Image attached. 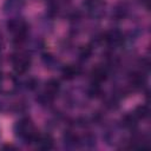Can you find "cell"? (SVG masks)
<instances>
[{
	"mask_svg": "<svg viewBox=\"0 0 151 151\" xmlns=\"http://www.w3.org/2000/svg\"><path fill=\"white\" fill-rule=\"evenodd\" d=\"M60 90V84L57 79H50L46 84H45V90L41 94V99L44 103L46 101H51L59 92Z\"/></svg>",
	"mask_w": 151,
	"mask_h": 151,
	"instance_id": "obj_5",
	"label": "cell"
},
{
	"mask_svg": "<svg viewBox=\"0 0 151 151\" xmlns=\"http://www.w3.org/2000/svg\"><path fill=\"white\" fill-rule=\"evenodd\" d=\"M123 40H124L123 34H122L118 29L110 31V32H107V33L105 34V41H106L109 45H111V46L117 47V46H119V45L123 44Z\"/></svg>",
	"mask_w": 151,
	"mask_h": 151,
	"instance_id": "obj_7",
	"label": "cell"
},
{
	"mask_svg": "<svg viewBox=\"0 0 151 151\" xmlns=\"http://www.w3.org/2000/svg\"><path fill=\"white\" fill-rule=\"evenodd\" d=\"M149 107L146 106V105H139V106H137L136 107V110H134V112H133V114L137 117V118H142V119H144V118H146L147 116H149Z\"/></svg>",
	"mask_w": 151,
	"mask_h": 151,
	"instance_id": "obj_12",
	"label": "cell"
},
{
	"mask_svg": "<svg viewBox=\"0 0 151 151\" xmlns=\"http://www.w3.org/2000/svg\"><path fill=\"white\" fill-rule=\"evenodd\" d=\"M91 48L88 47V46H86L85 48H83V51H81V53H80V57L83 58V59H86V58H88L90 55H91Z\"/></svg>",
	"mask_w": 151,
	"mask_h": 151,
	"instance_id": "obj_13",
	"label": "cell"
},
{
	"mask_svg": "<svg viewBox=\"0 0 151 151\" xmlns=\"http://www.w3.org/2000/svg\"><path fill=\"white\" fill-rule=\"evenodd\" d=\"M91 77H92V80H93V84H99L101 81H104L107 77V72L104 67H96L92 70V73H91Z\"/></svg>",
	"mask_w": 151,
	"mask_h": 151,
	"instance_id": "obj_10",
	"label": "cell"
},
{
	"mask_svg": "<svg viewBox=\"0 0 151 151\" xmlns=\"http://www.w3.org/2000/svg\"><path fill=\"white\" fill-rule=\"evenodd\" d=\"M14 71L18 74L25 73L31 66V58L25 53H15L11 58Z\"/></svg>",
	"mask_w": 151,
	"mask_h": 151,
	"instance_id": "obj_3",
	"label": "cell"
},
{
	"mask_svg": "<svg viewBox=\"0 0 151 151\" xmlns=\"http://www.w3.org/2000/svg\"><path fill=\"white\" fill-rule=\"evenodd\" d=\"M14 132L15 134L21 138L22 140L29 143V142H35L37 137L39 136L37 133V130L33 125V123L28 118H22L18 120L14 125Z\"/></svg>",
	"mask_w": 151,
	"mask_h": 151,
	"instance_id": "obj_1",
	"label": "cell"
},
{
	"mask_svg": "<svg viewBox=\"0 0 151 151\" xmlns=\"http://www.w3.org/2000/svg\"><path fill=\"white\" fill-rule=\"evenodd\" d=\"M25 5L24 0H6L4 5V11L8 14L18 13Z\"/></svg>",
	"mask_w": 151,
	"mask_h": 151,
	"instance_id": "obj_8",
	"label": "cell"
},
{
	"mask_svg": "<svg viewBox=\"0 0 151 151\" xmlns=\"http://www.w3.org/2000/svg\"><path fill=\"white\" fill-rule=\"evenodd\" d=\"M83 6L86 12L93 18H100L104 14V0H85Z\"/></svg>",
	"mask_w": 151,
	"mask_h": 151,
	"instance_id": "obj_4",
	"label": "cell"
},
{
	"mask_svg": "<svg viewBox=\"0 0 151 151\" xmlns=\"http://www.w3.org/2000/svg\"><path fill=\"white\" fill-rule=\"evenodd\" d=\"M17 87V80L12 76L0 74V92L1 93H11Z\"/></svg>",
	"mask_w": 151,
	"mask_h": 151,
	"instance_id": "obj_6",
	"label": "cell"
},
{
	"mask_svg": "<svg viewBox=\"0 0 151 151\" xmlns=\"http://www.w3.org/2000/svg\"><path fill=\"white\" fill-rule=\"evenodd\" d=\"M7 28L12 33L15 42H21L22 40H25L26 33H27V24L25 20L20 18L11 19L7 22Z\"/></svg>",
	"mask_w": 151,
	"mask_h": 151,
	"instance_id": "obj_2",
	"label": "cell"
},
{
	"mask_svg": "<svg viewBox=\"0 0 151 151\" xmlns=\"http://www.w3.org/2000/svg\"><path fill=\"white\" fill-rule=\"evenodd\" d=\"M145 1H147V0H145Z\"/></svg>",
	"mask_w": 151,
	"mask_h": 151,
	"instance_id": "obj_14",
	"label": "cell"
},
{
	"mask_svg": "<svg viewBox=\"0 0 151 151\" xmlns=\"http://www.w3.org/2000/svg\"><path fill=\"white\" fill-rule=\"evenodd\" d=\"M79 73V68L77 66H73V65H67L63 68V77L67 80H71L73 79L74 77H77Z\"/></svg>",
	"mask_w": 151,
	"mask_h": 151,
	"instance_id": "obj_11",
	"label": "cell"
},
{
	"mask_svg": "<svg viewBox=\"0 0 151 151\" xmlns=\"http://www.w3.org/2000/svg\"><path fill=\"white\" fill-rule=\"evenodd\" d=\"M35 142H37V146L41 150H50L53 146V138L50 134L38 136Z\"/></svg>",
	"mask_w": 151,
	"mask_h": 151,
	"instance_id": "obj_9",
	"label": "cell"
}]
</instances>
